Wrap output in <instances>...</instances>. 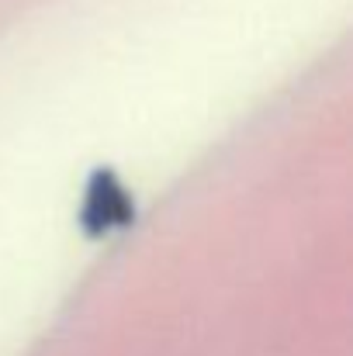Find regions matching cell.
Masks as SVG:
<instances>
[{
	"label": "cell",
	"mask_w": 353,
	"mask_h": 356,
	"mask_svg": "<svg viewBox=\"0 0 353 356\" xmlns=\"http://www.w3.org/2000/svg\"><path fill=\"white\" fill-rule=\"evenodd\" d=\"M87 229L91 232H108L111 225H121L128 218V197L121 191L111 173H97L94 177V187L87 194Z\"/></svg>",
	"instance_id": "cell-1"
}]
</instances>
